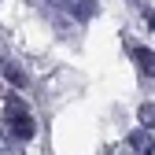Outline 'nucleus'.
<instances>
[{
	"mask_svg": "<svg viewBox=\"0 0 155 155\" xmlns=\"http://www.w3.org/2000/svg\"><path fill=\"white\" fill-rule=\"evenodd\" d=\"M8 126L18 140H33V133H37V122H33V114L22 107V100L18 96H11L8 100Z\"/></svg>",
	"mask_w": 155,
	"mask_h": 155,
	"instance_id": "f257e3e1",
	"label": "nucleus"
},
{
	"mask_svg": "<svg viewBox=\"0 0 155 155\" xmlns=\"http://www.w3.org/2000/svg\"><path fill=\"white\" fill-rule=\"evenodd\" d=\"M129 144L137 148L140 155H151V133H144V129H137V133H129Z\"/></svg>",
	"mask_w": 155,
	"mask_h": 155,
	"instance_id": "f03ea898",
	"label": "nucleus"
},
{
	"mask_svg": "<svg viewBox=\"0 0 155 155\" xmlns=\"http://www.w3.org/2000/svg\"><path fill=\"white\" fill-rule=\"evenodd\" d=\"M0 70H4V78H8V81H11L15 89H22V85H26V74L18 70L15 63H0Z\"/></svg>",
	"mask_w": 155,
	"mask_h": 155,
	"instance_id": "7ed1b4c3",
	"label": "nucleus"
},
{
	"mask_svg": "<svg viewBox=\"0 0 155 155\" xmlns=\"http://www.w3.org/2000/svg\"><path fill=\"white\" fill-rule=\"evenodd\" d=\"M74 15H78V18H92V15H96V0H81V4H74Z\"/></svg>",
	"mask_w": 155,
	"mask_h": 155,
	"instance_id": "20e7f679",
	"label": "nucleus"
},
{
	"mask_svg": "<svg viewBox=\"0 0 155 155\" xmlns=\"http://www.w3.org/2000/svg\"><path fill=\"white\" fill-rule=\"evenodd\" d=\"M137 63H140V70H144V74H151V63H155L151 48H137Z\"/></svg>",
	"mask_w": 155,
	"mask_h": 155,
	"instance_id": "39448f33",
	"label": "nucleus"
}]
</instances>
